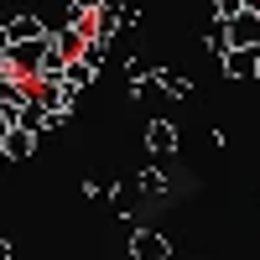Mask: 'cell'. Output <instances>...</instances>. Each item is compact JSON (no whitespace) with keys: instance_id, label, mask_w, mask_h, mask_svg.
<instances>
[{"instance_id":"obj_9","label":"cell","mask_w":260,"mask_h":260,"mask_svg":"<svg viewBox=\"0 0 260 260\" xmlns=\"http://www.w3.org/2000/svg\"><path fill=\"white\" fill-rule=\"evenodd\" d=\"M6 130H11V125H0V141H6Z\"/></svg>"},{"instance_id":"obj_7","label":"cell","mask_w":260,"mask_h":260,"mask_svg":"<svg viewBox=\"0 0 260 260\" xmlns=\"http://www.w3.org/2000/svg\"><path fill=\"white\" fill-rule=\"evenodd\" d=\"M240 6H245V0H219V11H224V16H234Z\"/></svg>"},{"instance_id":"obj_4","label":"cell","mask_w":260,"mask_h":260,"mask_svg":"<svg viewBox=\"0 0 260 260\" xmlns=\"http://www.w3.org/2000/svg\"><path fill=\"white\" fill-rule=\"evenodd\" d=\"M37 31H42V26H37V21L26 16V21H16V26L6 31V42H37Z\"/></svg>"},{"instance_id":"obj_10","label":"cell","mask_w":260,"mask_h":260,"mask_svg":"<svg viewBox=\"0 0 260 260\" xmlns=\"http://www.w3.org/2000/svg\"><path fill=\"white\" fill-rule=\"evenodd\" d=\"M255 73H260V57H255Z\"/></svg>"},{"instance_id":"obj_3","label":"cell","mask_w":260,"mask_h":260,"mask_svg":"<svg viewBox=\"0 0 260 260\" xmlns=\"http://www.w3.org/2000/svg\"><path fill=\"white\" fill-rule=\"evenodd\" d=\"M0 151H11V156H26V151H31V136H26V130H16V136L6 130V141H0Z\"/></svg>"},{"instance_id":"obj_5","label":"cell","mask_w":260,"mask_h":260,"mask_svg":"<svg viewBox=\"0 0 260 260\" xmlns=\"http://www.w3.org/2000/svg\"><path fill=\"white\" fill-rule=\"evenodd\" d=\"M172 146H177V136L167 125H151V151H172Z\"/></svg>"},{"instance_id":"obj_11","label":"cell","mask_w":260,"mask_h":260,"mask_svg":"<svg viewBox=\"0 0 260 260\" xmlns=\"http://www.w3.org/2000/svg\"><path fill=\"white\" fill-rule=\"evenodd\" d=\"M0 37H6V31H0Z\"/></svg>"},{"instance_id":"obj_1","label":"cell","mask_w":260,"mask_h":260,"mask_svg":"<svg viewBox=\"0 0 260 260\" xmlns=\"http://www.w3.org/2000/svg\"><path fill=\"white\" fill-rule=\"evenodd\" d=\"M229 42H234V47H260V16H240Z\"/></svg>"},{"instance_id":"obj_6","label":"cell","mask_w":260,"mask_h":260,"mask_svg":"<svg viewBox=\"0 0 260 260\" xmlns=\"http://www.w3.org/2000/svg\"><path fill=\"white\" fill-rule=\"evenodd\" d=\"M255 57L260 52H229V73H255Z\"/></svg>"},{"instance_id":"obj_8","label":"cell","mask_w":260,"mask_h":260,"mask_svg":"<svg viewBox=\"0 0 260 260\" xmlns=\"http://www.w3.org/2000/svg\"><path fill=\"white\" fill-rule=\"evenodd\" d=\"M6 255H11V245H0V260H6Z\"/></svg>"},{"instance_id":"obj_2","label":"cell","mask_w":260,"mask_h":260,"mask_svg":"<svg viewBox=\"0 0 260 260\" xmlns=\"http://www.w3.org/2000/svg\"><path fill=\"white\" fill-rule=\"evenodd\" d=\"M136 260H167V245L156 240V234H141L136 240Z\"/></svg>"}]
</instances>
